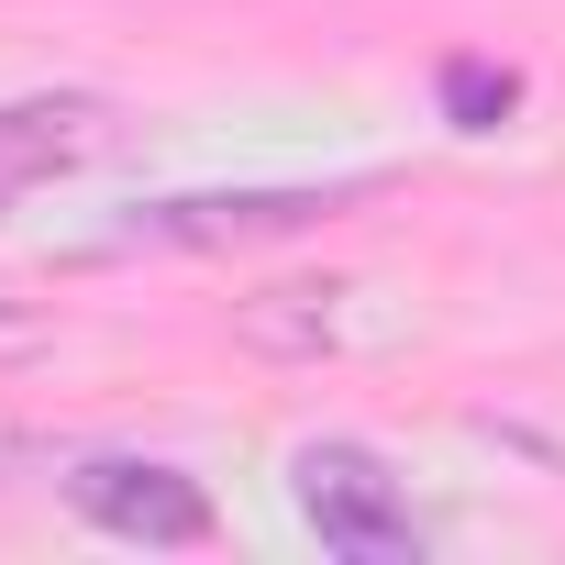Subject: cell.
Instances as JSON below:
<instances>
[{
	"mask_svg": "<svg viewBox=\"0 0 565 565\" xmlns=\"http://www.w3.org/2000/svg\"><path fill=\"white\" fill-rule=\"evenodd\" d=\"M355 189H211V200H156V211L122 222V244H255V233H300V222L344 211Z\"/></svg>",
	"mask_w": 565,
	"mask_h": 565,
	"instance_id": "4",
	"label": "cell"
},
{
	"mask_svg": "<svg viewBox=\"0 0 565 565\" xmlns=\"http://www.w3.org/2000/svg\"><path fill=\"white\" fill-rule=\"evenodd\" d=\"M355 300H366V289H344V277L255 289V300H233V333H244L255 355H289V366H311V355H344V344H355Z\"/></svg>",
	"mask_w": 565,
	"mask_h": 565,
	"instance_id": "5",
	"label": "cell"
},
{
	"mask_svg": "<svg viewBox=\"0 0 565 565\" xmlns=\"http://www.w3.org/2000/svg\"><path fill=\"white\" fill-rule=\"evenodd\" d=\"M67 499L100 532H122V543H211V488L178 477V466H156V455H89L67 477Z\"/></svg>",
	"mask_w": 565,
	"mask_h": 565,
	"instance_id": "3",
	"label": "cell"
},
{
	"mask_svg": "<svg viewBox=\"0 0 565 565\" xmlns=\"http://www.w3.org/2000/svg\"><path fill=\"white\" fill-rule=\"evenodd\" d=\"M122 111L100 89H34V100H0V211L34 200L45 178H78L89 156H111Z\"/></svg>",
	"mask_w": 565,
	"mask_h": 565,
	"instance_id": "2",
	"label": "cell"
},
{
	"mask_svg": "<svg viewBox=\"0 0 565 565\" xmlns=\"http://www.w3.org/2000/svg\"><path fill=\"white\" fill-rule=\"evenodd\" d=\"M521 111V67H499V56H444V122L455 134H499Z\"/></svg>",
	"mask_w": 565,
	"mask_h": 565,
	"instance_id": "6",
	"label": "cell"
},
{
	"mask_svg": "<svg viewBox=\"0 0 565 565\" xmlns=\"http://www.w3.org/2000/svg\"><path fill=\"white\" fill-rule=\"evenodd\" d=\"M289 477H300V521H311L333 554H355V565H399V554H422V521H411L399 477H388L366 444H311Z\"/></svg>",
	"mask_w": 565,
	"mask_h": 565,
	"instance_id": "1",
	"label": "cell"
}]
</instances>
